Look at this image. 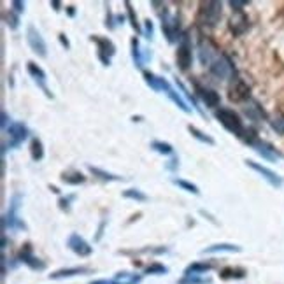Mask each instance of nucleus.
<instances>
[{
    "label": "nucleus",
    "mask_w": 284,
    "mask_h": 284,
    "mask_svg": "<svg viewBox=\"0 0 284 284\" xmlns=\"http://www.w3.org/2000/svg\"><path fill=\"white\" fill-rule=\"evenodd\" d=\"M58 39H60V42H62V46L65 48V50H70V40H68L67 35H65V34H60Z\"/></svg>",
    "instance_id": "45"
},
{
    "label": "nucleus",
    "mask_w": 284,
    "mask_h": 284,
    "mask_svg": "<svg viewBox=\"0 0 284 284\" xmlns=\"http://www.w3.org/2000/svg\"><path fill=\"white\" fill-rule=\"evenodd\" d=\"M188 132L192 133V137H195L197 140L204 142V144L207 146H216V140L212 139L210 135H207V133H204L202 130H198L197 127H193V125H188Z\"/></svg>",
    "instance_id": "30"
},
{
    "label": "nucleus",
    "mask_w": 284,
    "mask_h": 284,
    "mask_svg": "<svg viewBox=\"0 0 284 284\" xmlns=\"http://www.w3.org/2000/svg\"><path fill=\"white\" fill-rule=\"evenodd\" d=\"M144 81L151 90H155L158 93H167V90L170 88V83L165 78H160V76L153 74V72L144 70Z\"/></svg>",
    "instance_id": "17"
},
{
    "label": "nucleus",
    "mask_w": 284,
    "mask_h": 284,
    "mask_svg": "<svg viewBox=\"0 0 284 284\" xmlns=\"http://www.w3.org/2000/svg\"><path fill=\"white\" fill-rule=\"evenodd\" d=\"M27 42H28V46H30V50L37 56H40V58H46L48 56L46 40H44V37L40 35V32L34 25H30L27 28Z\"/></svg>",
    "instance_id": "8"
},
{
    "label": "nucleus",
    "mask_w": 284,
    "mask_h": 284,
    "mask_svg": "<svg viewBox=\"0 0 284 284\" xmlns=\"http://www.w3.org/2000/svg\"><path fill=\"white\" fill-rule=\"evenodd\" d=\"M179 284H210V279L198 277V275H186L184 279H181Z\"/></svg>",
    "instance_id": "37"
},
{
    "label": "nucleus",
    "mask_w": 284,
    "mask_h": 284,
    "mask_svg": "<svg viewBox=\"0 0 284 284\" xmlns=\"http://www.w3.org/2000/svg\"><path fill=\"white\" fill-rule=\"evenodd\" d=\"M223 14V4L218 0H207L202 2L197 13V23L200 28H214L220 23Z\"/></svg>",
    "instance_id": "1"
},
{
    "label": "nucleus",
    "mask_w": 284,
    "mask_h": 284,
    "mask_svg": "<svg viewBox=\"0 0 284 284\" xmlns=\"http://www.w3.org/2000/svg\"><path fill=\"white\" fill-rule=\"evenodd\" d=\"M169 269L163 265H160V263H155V265H149L148 269H146V274H155V275H161V274H167Z\"/></svg>",
    "instance_id": "41"
},
{
    "label": "nucleus",
    "mask_w": 284,
    "mask_h": 284,
    "mask_svg": "<svg viewBox=\"0 0 284 284\" xmlns=\"http://www.w3.org/2000/svg\"><path fill=\"white\" fill-rule=\"evenodd\" d=\"M270 127L275 133L279 135H284V116H275L270 120Z\"/></svg>",
    "instance_id": "36"
},
{
    "label": "nucleus",
    "mask_w": 284,
    "mask_h": 284,
    "mask_svg": "<svg viewBox=\"0 0 284 284\" xmlns=\"http://www.w3.org/2000/svg\"><path fill=\"white\" fill-rule=\"evenodd\" d=\"M176 62H177V67H179V70H182V72L190 70V67H192V63H193L192 40H190V35L186 34V32L182 34L179 44H177Z\"/></svg>",
    "instance_id": "5"
},
{
    "label": "nucleus",
    "mask_w": 284,
    "mask_h": 284,
    "mask_svg": "<svg viewBox=\"0 0 284 284\" xmlns=\"http://www.w3.org/2000/svg\"><path fill=\"white\" fill-rule=\"evenodd\" d=\"M210 269H212V265H210V263L197 262V263H192V265L186 267L184 275H202V274H205V272H209Z\"/></svg>",
    "instance_id": "27"
},
{
    "label": "nucleus",
    "mask_w": 284,
    "mask_h": 284,
    "mask_svg": "<svg viewBox=\"0 0 284 284\" xmlns=\"http://www.w3.org/2000/svg\"><path fill=\"white\" fill-rule=\"evenodd\" d=\"M197 90H198V97L204 100V104L207 105V107L216 109L218 105L221 104V97H220V93H218L216 90H210V88H202V86H198V84H197Z\"/></svg>",
    "instance_id": "20"
},
{
    "label": "nucleus",
    "mask_w": 284,
    "mask_h": 284,
    "mask_svg": "<svg viewBox=\"0 0 284 284\" xmlns=\"http://www.w3.org/2000/svg\"><path fill=\"white\" fill-rule=\"evenodd\" d=\"M246 275V270L242 269H225L221 270V279H242Z\"/></svg>",
    "instance_id": "34"
},
{
    "label": "nucleus",
    "mask_w": 284,
    "mask_h": 284,
    "mask_svg": "<svg viewBox=\"0 0 284 284\" xmlns=\"http://www.w3.org/2000/svg\"><path fill=\"white\" fill-rule=\"evenodd\" d=\"M151 149H153V151H156V153H160V155H163V156L174 155L172 144H169V142H163V140H153L151 142Z\"/></svg>",
    "instance_id": "31"
},
{
    "label": "nucleus",
    "mask_w": 284,
    "mask_h": 284,
    "mask_svg": "<svg viewBox=\"0 0 284 284\" xmlns=\"http://www.w3.org/2000/svg\"><path fill=\"white\" fill-rule=\"evenodd\" d=\"M67 246L72 253H76L78 256H83V258L90 256V254L93 253V247L88 244L79 233H70V237L67 239Z\"/></svg>",
    "instance_id": "14"
},
{
    "label": "nucleus",
    "mask_w": 284,
    "mask_h": 284,
    "mask_svg": "<svg viewBox=\"0 0 284 284\" xmlns=\"http://www.w3.org/2000/svg\"><path fill=\"white\" fill-rule=\"evenodd\" d=\"M27 72L30 74V78L35 81V83L40 86V90L44 91V95L48 97V99H53V93L50 91V88L46 86V72H44V68L37 65L35 62H28L27 63Z\"/></svg>",
    "instance_id": "13"
},
{
    "label": "nucleus",
    "mask_w": 284,
    "mask_h": 284,
    "mask_svg": "<svg viewBox=\"0 0 284 284\" xmlns=\"http://www.w3.org/2000/svg\"><path fill=\"white\" fill-rule=\"evenodd\" d=\"M165 95H167L169 99L172 100V102L176 104L177 107H179L182 112H186V114H190V112H192V107H188V105H186V102H184V100L181 99V95H179V93H177L176 90H174L172 86L169 88V90H167V93H165Z\"/></svg>",
    "instance_id": "28"
},
{
    "label": "nucleus",
    "mask_w": 284,
    "mask_h": 284,
    "mask_svg": "<svg viewBox=\"0 0 284 284\" xmlns=\"http://www.w3.org/2000/svg\"><path fill=\"white\" fill-rule=\"evenodd\" d=\"M214 116H216V120L220 121L223 127H225V130H228L230 133H233V135H237V137L244 135V132H246L244 123H242L241 116H239L233 109L220 107V109H216Z\"/></svg>",
    "instance_id": "3"
},
{
    "label": "nucleus",
    "mask_w": 284,
    "mask_h": 284,
    "mask_svg": "<svg viewBox=\"0 0 284 284\" xmlns=\"http://www.w3.org/2000/svg\"><path fill=\"white\" fill-rule=\"evenodd\" d=\"M242 247L237 244H228V242H221V244L209 246L202 249V254H212V253H241Z\"/></svg>",
    "instance_id": "22"
},
{
    "label": "nucleus",
    "mask_w": 284,
    "mask_h": 284,
    "mask_svg": "<svg viewBox=\"0 0 284 284\" xmlns=\"http://www.w3.org/2000/svg\"><path fill=\"white\" fill-rule=\"evenodd\" d=\"M132 58H133V63H135V67L142 68L144 67V63H148V60H151V51L149 50H140L139 46V40L135 37L132 39Z\"/></svg>",
    "instance_id": "18"
},
{
    "label": "nucleus",
    "mask_w": 284,
    "mask_h": 284,
    "mask_svg": "<svg viewBox=\"0 0 284 284\" xmlns=\"http://www.w3.org/2000/svg\"><path fill=\"white\" fill-rule=\"evenodd\" d=\"M50 6L53 7V9L56 11V13H58V11H60V6H62V4H60L58 0H51V2H50Z\"/></svg>",
    "instance_id": "48"
},
{
    "label": "nucleus",
    "mask_w": 284,
    "mask_h": 284,
    "mask_svg": "<svg viewBox=\"0 0 284 284\" xmlns=\"http://www.w3.org/2000/svg\"><path fill=\"white\" fill-rule=\"evenodd\" d=\"M18 258H19V262L25 263V265H28L32 270H44V269H46V263L40 262V259L35 256L34 253H32L30 244H27L21 251H19V256Z\"/></svg>",
    "instance_id": "15"
},
{
    "label": "nucleus",
    "mask_w": 284,
    "mask_h": 284,
    "mask_svg": "<svg viewBox=\"0 0 284 284\" xmlns=\"http://www.w3.org/2000/svg\"><path fill=\"white\" fill-rule=\"evenodd\" d=\"M60 179L68 186H79L86 181V176H83V172H79V170H68V172L62 174Z\"/></svg>",
    "instance_id": "25"
},
{
    "label": "nucleus",
    "mask_w": 284,
    "mask_h": 284,
    "mask_svg": "<svg viewBox=\"0 0 284 284\" xmlns=\"http://www.w3.org/2000/svg\"><path fill=\"white\" fill-rule=\"evenodd\" d=\"M142 277L139 274H132V272H117L114 279H111V284H139Z\"/></svg>",
    "instance_id": "24"
},
{
    "label": "nucleus",
    "mask_w": 284,
    "mask_h": 284,
    "mask_svg": "<svg viewBox=\"0 0 284 284\" xmlns=\"http://www.w3.org/2000/svg\"><path fill=\"white\" fill-rule=\"evenodd\" d=\"M11 6L14 7L16 13H25V2H21V0H13Z\"/></svg>",
    "instance_id": "44"
},
{
    "label": "nucleus",
    "mask_w": 284,
    "mask_h": 284,
    "mask_svg": "<svg viewBox=\"0 0 284 284\" xmlns=\"http://www.w3.org/2000/svg\"><path fill=\"white\" fill-rule=\"evenodd\" d=\"M160 19H161V30H163V35H165V39L169 40V44L179 42L182 34H184V32H181L179 16L172 14L167 9V6H165L163 11L160 13Z\"/></svg>",
    "instance_id": "2"
},
{
    "label": "nucleus",
    "mask_w": 284,
    "mask_h": 284,
    "mask_svg": "<svg viewBox=\"0 0 284 284\" xmlns=\"http://www.w3.org/2000/svg\"><path fill=\"white\" fill-rule=\"evenodd\" d=\"M76 200V195H67V197H62L58 200V207L62 210H65V212H68L70 210V202Z\"/></svg>",
    "instance_id": "40"
},
{
    "label": "nucleus",
    "mask_w": 284,
    "mask_h": 284,
    "mask_svg": "<svg viewBox=\"0 0 284 284\" xmlns=\"http://www.w3.org/2000/svg\"><path fill=\"white\" fill-rule=\"evenodd\" d=\"M67 13H68V16H74L76 14V7L74 6H68L67 7Z\"/></svg>",
    "instance_id": "49"
},
{
    "label": "nucleus",
    "mask_w": 284,
    "mask_h": 284,
    "mask_svg": "<svg viewBox=\"0 0 284 284\" xmlns=\"http://www.w3.org/2000/svg\"><path fill=\"white\" fill-rule=\"evenodd\" d=\"M230 7H232V9L235 11V13H242V7L244 6H247V0H230Z\"/></svg>",
    "instance_id": "43"
},
{
    "label": "nucleus",
    "mask_w": 284,
    "mask_h": 284,
    "mask_svg": "<svg viewBox=\"0 0 284 284\" xmlns=\"http://www.w3.org/2000/svg\"><path fill=\"white\" fill-rule=\"evenodd\" d=\"M121 195H123V198H130V200H135V202H146L148 200V195H146L144 192H140V190H137V188H128V190H125Z\"/></svg>",
    "instance_id": "32"
},
{
    "label": "nucleus",
    "mask_w": 284,
    "mask_h": 284,
    "mask_svg": "<svg viewBox=\"0 0 284 284\" xmlns=\"http://www.w3.org/2000/svg\"><path fill=\"white\" fill-rule=\"evenodd\" d=\"M220 55L221 53L218 51L216 44H214L210 39H202L200 40V44H198V58H200V62L204 65L209 67V65L212 63Z\"/></svg>",
    "instance_id": "10"
},
{
    "label": "nucleus",
    "mask_w": 284,
    "mask_h": 284,
    "mask_svg": "<svg viewBox=\"0 0 284 284\" xmlns=\"http://www.w3.org/2000/svg\"><path fill=\"white\" fill-rule=\"evenodd\" d=\"M91 274L90 267H72V269H60L50 274V279H65V277H74V275H84Z\"/></svg>",
    "instance_id": "21"
},
{
    "label": "nucleus",
    "mask_w": 284,
    "mask_h": 284,
    "mask_svg": "<svg viewBox=\"0 0 284 284\" xmlns=\"http://www.w3.org/2000/svg\"><path fill=\"white\" fill-rule=\"evenodd\" d=\"M230 30H232L233 35H244L247 30H249V19L244 13H235L232 18H230Z\"/></svg>",
    "instance_id": "16"
},
{
    "label": "nucleus",
    "mask_w": 284,
    "mask_h": 284,
    "mask_svg": "<svg viewBox=\"0 0 284 284\" xmlns=\"http://www.w3.org/2000/svg\"><path fill=\"white\" fill-rule=\"evenodd\" d=\"M91 40L97 44V48H99V60L102 62V65L109 67V65H111V58L116 55L114 42L107 37H97V35H91Z\"/></svg>",
    "instance_id": "9"
},
{
    "label": "nucleus",
    "mask_w": 284,
    "mask_h": 284,
    "mask_svg": "<svg viewBox=\"0 0 284 284\" xmlns=\"http://www.w3.org/2000/svg\"><path fill=\"white\" fill-rule=\"evenodd\" d=\"M19 205H21V195L14 193L13 198H11V202H9V210H7L6 216L2 218V228L4 230H7V228L9 230H27L25 221H23L18 214Z\"/></svg>",
    "instance_id": "4"
},
{
    "label": "nucleus",
    "mask_w": 284,
    "mask_h": 284,
    "mask_svg": "<svg viewBox=\"0 0 284 284\" xmlns=\"http://www.w3.org/2000/svg\"><path fill=\"white\" fill-rule=\"evenodd\" d=\"M251 148L254 149V151L258 153L259 156H263L265 160H270V161H275L279 158V153L275 151V148H272L269 142L265 140H254L253 144H251Z\"/></svg>",
    "instance_id": "19"
},
{
    "label": "nucleus",
    "mask_w": 284,
    "mask_h": 284,
    "mask_svg": "<svg viewBox=\"0 0 284 284\" xmlns=\"http://www.w3.org/2000/svg\"><path fill=\"white\" fill-rule=\"evenodd\" d=\"M209 72L216 79H221V81L223 79H228V78L233 79L235 67H233V63H232V60H230L228 56L225 55V53H221V55L218 56V58L209 65Z\"/></svg>",
    "instance_id": "6"
},
{
    "label": "nucleus",
    "mask_w": 284,
    "mask_h": 284,
    "mask_svg": "<svg viewBox=\"0 0 284 284\" xmlns=\"http://www.w3.org/2000/svg\"><path fill=\"white\" fill-rule=\"evenodd\" d=\"M177 161H179V160H177V158H172V160H170V163H169V169H170V170H174V169L179 167V163H177Z\"/></svg>",
    "instance_id": "47"
},
{
    "label": "nucleus",
    "mask_w": 284,
    "mask_h": 284,
    "mask_svg": "<svg viewBox=\"0 0 284 284\" xmlns=\"http://www.w3.org/2000/svg\"><path fill=\"white\" fill-rule=\"evenodd\" d=\"M172 182L176 186H179L181 190H184V192L193 193V195H200V190H198V186L193 184V182H190V181H186V179H176V177L172 179Z\"/></svg>",
    "instance_id": "33"
},
{
    "label": "nucleus",
    "mask_w": 284,
    "mask_h": 284,
    "mask_svg": "<svg viewBox=\"0 0 284 284\" xmlns=\"http://www.w3.org/2000/svg\"><path fill=\"white\" fill-rule=\"evenodd\" d=\"M153 34H155V27H153V21H151V19H146V21H144V30H142V35H144L146 39L151 40L153 39Z\"/></svg>",
    "instance_id": "42"
},
{
    "label": "nucleus",
    "mask_w": 284,
    "mask_h": 284,
    "mask_svg": "<svg viewBox=\"0 0 284 284\" xmlns=\"http://www.w3.org/2000/svg\"><path fill=\"white\" fill-rule=\"evenodd\" d=\"M125 7H127V13H128V18H130V23H132V27L135 28V32H139V34H142L139 23H137V16H135V13H133L132 4H130V2H125Z\"/></svg>",
    "instance_id": "39"
},
{
    "label": "nucleus",
    "mask_w": 284,
    "mask_h": 284,
    "mask_svg": "<svg viewBox=\"0 0 284 284\" xmlns=\"http://www.w3.org/2000/svg\"><path fill=\"white\" fill-rule=\"evenodd\" d=\"M176 84H177V86H179V90L182 91V95H184L186 99H188L190 102H192V105H193V107L197 109V111L200 112V114H204V111H202V109H200V105H198V104H197V100H195L193 97H192V93H190L188 90H186V86H184V84H182L179 79H176Z\"/></svg>",
    "instance_id": "35"
},
{
    "label": "nucleus",
    "mask_w": 284,
    "mask_h": 284,
    "mask_svg": "<svg viewBox=\"0 0 284 284\" xmlns=\"http://www.w3.org/2000/svg\"><path fill=\"white\" fill-rule=\"evenodd\" d=\"M7 120H11V117L7 116L6 111H2V128H6V130H7Z\"/></svg>",
    "instance_id": "46"
},
{
    "label": "nucleus",
    "mask_w": 284,
    "mask_h": 284,
    "mask_svg": "<svg viewBox=\"0 0 284 284\" xmlns=\"http://www.w3.org/2000/svg\"><path fill=\"white\" fill-rule=\"evenodd\" d=\"M249 86L242 81L241 78H233L232 84H230V90H228V99L232 102H246L249 100Z\"/></svg>",
    "instance_id": "12"
},
{
    "label": "nucleus",
    "mask_w": 284,
    "mask_h": 284,
    "mask_svg": "<svg viewBox=\"0 0 284 284\" xmlns=\"http://www.w3.org/2000/svg\"><path fill=\"white\" fill-rule=\"evenodd\" d=\"M50 190L53 193H58V188H56V186H50Z\"/></svg>",
    "instance_id": "50"
},
{
    "label": "nucleus",
    "mask_w": 284,
    "mask_h": 284,
    "mask_svg": "<svg viewBox=\"0 0 284 284\" xmlns=\"http://www.w3.org/2000/svg\"><path fill=\"white\" fill-rule=\"evenodd\" d=\"M7 133H9L11 140H9V144H7V142L2 144V155H6L7 149L18 148V146L21 144V142H25L28 139V135H30L28 128L23 123H11L9 127H7Z\"/></svg>",
    "instance_id": "7"
},
{
    "label": "nucleus",
    "mask_w": 284,
    "mask_h": 284,
    "mask_svg": "<svg viewBox=\"0 0 284 284\" xmlns=\"http://www.w3.org/2000/svg\"><path fill=\"white\" fill-rule=\"evenodd\" d=\"M30 155H32V160H34V161H40L44 158L42 140L37 139V137H34L32 142H30Z\"/></svg>",
    "instance_id": "29"
},
{
    "label": "nucleus",
    "mask_w": 284,
    "mask_h": 284,
    "mask_svg": "<svg viewBox=\"0 0 284 284\" xmlns=\"http://www.w3.org/2000/svg\"><path fill=\"white\" fill-rule=\"evenodd\" d=\"M244 112L247 117H251L253 121H263L267 117L265 111L262 109V105H259L258 102H254V100H251L249 104L244 105Z\"/></svg>",
    "instance_id": "23"
},
{
    "label": "nucleus",
    "mask_w": 284,
    "mask_h": 284,
    "mask_svg": "<svg viewBox=\"0 0 284 284\" xmlns=\"http://www.w3.org/2000/svg\"><path fill=\"white\" fill-rule=\"evenodd\" d=\"M88 170L93 174V176L97 177V179L100 181H105V182H112V181H123V177L117 176V174H112V172H107V170H102L99 167H93V165H88Z\"/></svg>",
    "instance_id": "26"
},
{
    "label": "nucleus",
    "mask_w": 284,
    "mask_h": 284,
    "mask_svg": "<svg viewBox=\"0 0 284 284\" xmlns=\"http://www.w3.org/2000/svg\"><path fill=\"white\" fill-rule=\"evenodd\" d=\"M4 21H6V25L11 28V30H16V28L19 27V18L18 14L14 13H4Z\"/></svg>",
    "instance_id": "38"
},
{
    "label": "nucleus",
    "mask_w": 284,
    "mask_h": 284,
    "mask_svg": "<svg viewBox=\"0 0 284 284\" xmlns=\"http://www.w3.org/2000/svg\"><path fill=\"white\" fill-rule=\"evenodd\" d=\"M246 165H247L249 169L256 170L259 176H262L267 182H269L270 186H274V188H281V186H282V177L277 176V174H275L274 170L267 169L265 165L256 163V161H251V160H246Z\"/></svg>",
    "instance_id": "11"
}]
</instances>
